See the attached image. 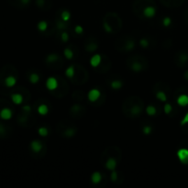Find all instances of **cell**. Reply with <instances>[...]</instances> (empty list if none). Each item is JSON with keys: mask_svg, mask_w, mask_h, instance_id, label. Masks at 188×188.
<instances>
[{"mask_svg": "<svg viewBox=\"0 0 188 188\" xmlns=\"http://www.w3.org/2000/svg\"><path fill=\"white\" fill-rule=\"evenodd\" d=\"M132 10L140 20H152L156 15L157 7L154 0H135L132 4Z\"/></svg>", "mask_w": 188, "mask_h": 188, "instance_id": "obj_1", "label": "cell"}, {"mask_svg": "<svg viewBox=\"0 0 188 188\" xmlns=\"http://www.w3.org/2000/svg\"><path fill=\"white\" fill-rule=\"evenodd\" d=\"M144 110V102L139 96H129L124 100L122 104V112L129 118H137L141 116Z\"/></svg>", "mask_w": 188, "mask_h": 188, "instance_id": "obj_2", "label": "cell"}, {"mask_svg": "<svg viewBox=\"0 0 188 188\" xmlns=\"http://www.w3.org/2000/svg\"><path fill=\"white\" fill-rule=\"evenodd\" d=\"M103 28L109 34L118 33L122 29V20L116 12H108L103 17Z\"/></svg>", "mask_w": 188, "mask_h": 188, "instance_id": "obj_3", "label": "cell"}, {"mask_svg": "<svg viewBox=\"0 0 188 188\" xmlns=\"http://www.w3.org/2000/svg\"><path fill=\"white\" fill-rule=\"evenodd\" d=\"M126 64L130 71L141 73L148 69L149 61L142 55H133L126 60Z\"/></svg>", "mask_w": 188, "mask_h": 188, "instance_id": "obj_4", "label": "cell"}, {"mask_svg": "<svg viewBox=\"0 0 188 188\" xmlns=\"http://www.w3.org/2000/svg\"><path fill=\"white\" fill-rule=\"evenodd\" d=\"M136 45H137L136 40L132 36L129 34L120 37L116 41V43H115V47L117 51L120 52H125V53L132 52L136 48Z\"/></svg>", "mask_w": 188, "mask_h": 188, "instance_id": "obj_5", "label": "cell"}, {"mask_svg": "<svg viewBox=\"0 0 188 188\" xmlns=\"http://www.w3.org/2000/svg\"><path fill=\"white\" fill-rule=\"evenodd\" d=\"M57 133L65 139H72L77 134L78 129L73 124H69L68 121H60L56 126Z\"/></svg>", "mask_w": 188, "mask_h": 188, "instance_id": "obj_6", "label": "cell"}, {"mask_svg": "<svg viewBox=\"0 0 188 188\" xmlns=\"http://www.w3.org/2000/svg\"><path fill=\"white\" fill-rule=\"evenodd\" d=\"M89 78L88 71L79 64H74V75L72 78L71 82L75 85H85Z\"/></svg>", "mask_w": 188, "mask_h": 188, "instance_id": "obj_7", "label": "cell"}, {"mask_svg": "<svg viewBox=\"0 0 188 188\" xmlns=\"http://www.w3.org/2000/svg\"><path fill=\"white\" fill-rule=\"evenodd\" d=\"M57 80H58L57 87L53 91H51V94L55 98L61 99V98H64L65 96H67L69 90H70V86H69L66 79L60 76V75L57 76Z\"/></svg>", "mask_w": 188, "mask_h": 188, "instance_id": "obj_8", "label": "cell"}, {"mask_svg": "<svg viewBox=\"0 0 188 188\" xmlns=\"http://www.w3.org/2000/svg\"><path fill=\"white\" fill-rule=\"evenodd\" d=\"M44 62L46 66L52 70H59L64 65V59L57 53L48 54L44 59Z\"/></svg>", "mask_w": 188, "mask_h": 188, "instance_id": "obj_9", "label": "cell"}, {"mask_svg": "<svg viewBox=\"0 0 188 188\" xmlns=\"http://www.w3.org/2000/svg\"><path fill=\"white\" fill-rule=\"evenodd\" d=\"M30 152L33 155H35L38 158H42L47 152V146L46 144L40 140H34L29 144Z\"/></svg>", "mask_w": 188, "mask_h": 188, "instance_id": "obj_10", "label": "cell"}, {"mask_svg": "<svg viewBox=\"0 0 188 188\" xmlns=\"http://www.w3.org/2000/svg\"><path fill=\"white\" fill-rule=\"evenodd\" d=\"M87 112V108L85 106L80 103H76L75 105L72 106L70 110H69V114L75 120H79V118H82L83 117L85 116Z\"/></svg>", "mask_w": 188, "mask_h": 188, "instance_id": "obj_11", "label": "cell"}, {"mask_svg": "<svg viewBox=\"0 0 188 188\" xmlns=\"http://www.w3.org/2000/svg\"><path fill=\"white\" fill-rule=\"evenodd\" d=\"M115 157L117 158L118 161H120L121 160V157H122V152L121 150L118 148L117 146H115V145H112V146H109L106 148L103 153H102V156H101V161L108 158V157Z\"/></svg>", "mask_w": 188, "mask_h": 188, "instance_id": "obj_12", "label": "cell"}, {"mask_svg": "<svg viewBox=\"0 0 188 188\" xmlns=\"http://www.w3.org/2000/svg\"><path fill=\"white\" fill-rule=\"evenodd\" d=\"M84 48L85 50V52L92 53L94 52H96L98 50L99 48V42L98 40L95 36H89L88 38L86 39V41H85V44H84Z\"/></svg>", "mask_w": 188, "mask_h": 188, "instance_id": "obj_13", "label": "cell"}, {"mask_svg": "<svg viewBox=\"0 0 188 188\" xmlns=\"http://www.w3.org/2000/svg\"><path fill=\"white\" fill-rule=\"evenodd\" d=\"M34 108L38 114H40L41 116H46L50 112L51 104L48 103L46 99H40L39 101L35 104Z\"/></svg>", "mask_w": 188, "mask_h": 188, "instance_id": "obj_14", "label": "cell"}, {"mask_svg": "<svg viewBox=\"0 0 188 188\" xmlns=\"http://www.w3.org/2000/svg\"><path fill=\"white\" fill-rule=\"evenodd\" d=\"M111 66H112L111 60L106 54H102L101 62H100L99 65L96 69V72L99 73H106L110 70Z\"/></svg>", "mask_w": 188, "mask_h": 188, "instance_id": "obj_15", "label": "cell"}, {"mask_svg": "<svg viewBox=\"0 0 188 188\" xmlns=\"http://www.w3.org/2000/svg\"><path fill=\"white\" fill-rule=\"evenodd\" d=\"M64 57L67 60H74L78 57L79 55V50L77 48V46H75L74 44H71L67 46L64 51Z\"/></svg>", "mask_w": 188, "mask_h": 188, "instance_id": "obj_16", "label": "cell"}, {"mask_svg": "<svg viewBox=\"0 0 188 188\" xmlns=\"http://www.w3.org/2000/svg\"><path fill=\"white\" fill-rule=\"evenodd\" d=\"M188 62V52L181 51L175 55V64L179 67H184Z\"/></svg>", "mask_w": 188, "mask_h": 188, "instance_id": "obj_17", "label": "cell"}, {"mask_svg": "<svg viewBox=\"0 0 188 188\" xmlns=\"http://www.w3.org/2000/svg\"><path fill=\"white\" fill-rule=\"evenodd\" d=\"M106 84H108L112 89L114 90H118L123 87L124 85V81L120 78V77H110L106 80Z\"/></svg>", "mask_w": 188, "mask_h": 188, "instance_id": "obj_18", "label": "cell"}, {"mask_svg": "<svg viewBox=\"0 0 188 188\" xmlns=\"http://www.w3.org/2000/svg\"><path fill=\"white\" fill-rule=\"evenodd\" d=\"M101 161H102V164L105 165V167L108 169V170L111 171V172L116 170L117 165L118 162H120V161H118L117 158L112 157V156H111V157H108V158L102 160Z\"/></svg>", "mask_w": 188, "mask_h": 188, "instance_id": "obj_19", "label": "cell"}, {"mask_svg": "<svg viewBox=\"0 0 188 188\" xmlns=\"http://www.w3.org/2000/svg\"><path fill=\"white\" fill-rule=\"evenodd\" d=\"M103 93H104V91H102L101 89L94 88V89L90 90L89 93L87 94V98H88L89 102L91 104H94L95 102H96L100 97H101V96L103 95Z\"/></svg>", "mask_w": 188, "mask_h": 188, "instance_id": "obj_20", "label": "cell"}, {"mask_svg": "<svg viewBox=\"0 0 188 188\" xmlns=\"http://www.w3.org/2000/svg\"><path fill=\"white\" fill-rule=\"evenodd\" d=\"M139 44H140V46L142 49L149 50L150 48L154 47L155 44H156V42H155V41L153 39H152V38H150V37H143V38H141V39L140 40Z\"/></svg>", "mask_w": 188, "mask_h": 188, "instance_id": "obj_21", "label": "cell"}, {"mask_svg": "<svg viewBox=\"0 0 188 188\" xmlns=\"http://www.w3.org/2000/svg\"><path fill=\"white\" fill-rule=\"evenodd\" d=\"M54 24H55V27L57 29V30H69V29H71V27H72L70 21L67 22V21H64L56 17H55Z\"/></svg>", "mask_w": 188, "mask_h": 188, "instance_id": "obj_22", "label": "cell"}, {"mask_svg": "<svg viewBox=\"0 0 188 188\" xmlns=\"http://www.w3.org/2000/svg\"><path fill=\"white\" fill-rule=\"evenodd\" d=\"M176 94H178V96L176 97V103L178 106H188V94H186L185 92H180L179 90L176 92Z\"/></svg>", "mask_w": 188, "mask_h": 188, "instance_id": "obj_23", "label": "cell"}, {"mask_svg": "<svg viewBox=\"0 0 188 188\" xmlns=\"http://www.w3.org/2000/svg\"><path fill=\"white\" fill-rule=\"evenodd\" d=\"M177 158L179 161L185 165H188V149L187 148H181L176 152Z\"/></svg>", "mask_w": 188, "mask_h": 188, "instance_id": "obj_24", "label": "cell"}, {"mask_svg": "<svg viewBox=\"0 0 188 188\" xmlns=\"http://www.w3.org/2000/svg\"><path fill=\"white\" fill-rule=\"evenodd\" d=\"M55 17H59V18H61V20H64V21L69 22L71 20V18H72V14H71V12L69 10H67L65 8H61V9H59L57 12H56Z\"/></svg>", "mask_w": 188, "mask_h": 188, "instance_id": "obj_25", "label": "cell"}, {"mask_svg": "<svg viewBox=\"0 0 188 188\" xmlns=\"http://www.w3.org/2000/svg\"><path fill=\"white\" fill-rule=\"evenodd\" d=\"M35 5L37 8H39L41 10H49L52 7V0H35Z\"/></svg>", "mask_w": 188, "mask_h": 188, "instance_id": "obj_26", "label": "cell"}, {"mask_svg": "<svg viewBox=\"0 0 188 188\" xmlns=\"http://www.w3.org/2000/svg\"><path fill=\"white\" fill-rule=\"evenodd\" d=\"M55 35L56 40H58L62 43L68 42L70 40V35L68 33V30H56Z\"/></svg>", "mask_w": 188, "mask_h": 188, "instance_id": "obj_27", "label": "cell"}, {"mask_svg": "<svg viewBox=\"0 0 188 188\" xmlns=\"http://www.w3.org/2000/svg\"><path fill=\"white\" fill-rule=\"evenodd\" d=\"M140 128H141L142 133L144 135H146V136L150 135L154 130L153 125L150 123V121H142V123L140 124Z\"/></svg>", "mask_w": 188, "mask_h": 188, "instance_id": "obj_28", "label": "cell"}, {"mask_svg": "<svg viewBox=\"0 0 188 188\" xmlns=\"http://www.w3.org/2000/svg\"><path fill=\"white\" fill-rule=\"evenodd\" d=\"M11 100H12V102H13L14 104L20 105L23 102L29 100V98L26 97L21 93H14V94H12V95H11Z\"/></svg>", "mask_w": 188, "mask_h": 188, "instance_id": "obj_29", "label": "cell"}, {"mask_svg": "<svg viewBox=\"0 0 188 188\" xmlns=\"http://www.w3.org/2000/svg\"><path fill=\"white\" fill-rule=\"evenodd\" d=\"M105 181L104 179V175L100 173V172H95L91 176V183L94 185H102V182Z\"/></svg>", "mask_w": 188, "mask_h": 188, "instance_id": "obj_30", "label": "cell"}, {"mask_svg": "<svg viewBox=\"0 0 188 188\" xmlns=\"http://www.w3.org/2000/svg\"><path fill=\"white\" fill-rule=\"evenodd\" d=\"M146 113L150 116V117H155V116H158L160 114V112H161V109L159 108V106H156V105H153V104H150L149 106H147V108H146Z\"/></svg>", "mask_w": 188, "mask_h": 188, "instance_id": "obj_31", "label": "cell"}, {"mask_svg": "<svg viewBox=\"0 0 188 188\" xmlns=\"http://www.w3.org/2000/svg\"><path fill=\"white\" fill-rule=\"evenodd\" d=\"M110 180L112 181V183L120 185L124 181V177H123V175L121 173H117L115 170V171H112L111 173H110Z\"/></svg>", "mask_w": 188, "mask_h": 188, "instance_id": "obj_32", "label": "cell"}, {"mask_svg": "<svg viewBox=\"0 0 188 188\" xmlns=\"http://www.w3.org/2000/svg\"><path fill=\"white\" fill-rule=\"evenodd\" d=\"M28 80L32 85L38 84L41 80V74L36 71H30L28 74Z\"/></svg>", "mask_w": 188, "mask_h": 188, "instance_id": "obj_33", "label": "cell"}, {"mask_svg": "<svg viewBox=\"0 0 188 188\" xmlns=\"http://www.w3.org/2000/svg\"><path fill=\"white\" fill-rule=\"evenodd\" d=\"M72 97L75 102H82L85 98V94L82 90H75L73 92Z\"/></svg>", "mask_w": 188, "mask_h": 188, "instance_id": "obj_34", "label": "cell"}, {"mask_svg": "<svg viewBox=\"0 0 188 188\" xmlns=\"http://www.w3.org/2000/svg\"><path fill=\"white\" fill-rule=\"evenodd\" d=\"M12 115H13V112L9 108H4L0 110V117L4 120H8L12 117Z\"/></svg>", "mask_w": 188, "mask_h": 188, "instance_id": "obj_35", "label": "cell"}, {"mask_svg": "<svg viewBox=\"0 0 188 188\" xmlns=\"http://www.w3.org/2000/svg\"><path fill=\"white\" fill-rule=\"evenodd\" d=\"M57 85H58L57 77H50L46 82V86H47V88L50 90V92L53 91L56 87H57Z\"/></svg>", "mask_w": 188, "mask_h": 188, "instance_id": "obj_36", "label": "cell"}, {"mask_svg": "<svg viewBox=\"0 0 188 188\" xmlns=\"http://www.w3.org/2000/svg\"><path fill=\"white\" fill-rule=\"evenodd\" d=\"M5 85L8 87H13L17 84V77L14 75H8L4 80Z\"/></svg>", "mask_w": 188, "mask_h": 188, "instance_id": "obj_37", "label": "cell"}, {"mask_svg": "<svg viewBox=\"0 0 188 188\" xmlns=\"http://www.w3.org/2000/svg\"><path fill=\"white\" fill-rule=\"evenodd\" d=\"M161 3L165 6V7L168 8H174V7H177L180 4L181 0H160Z\"/></svg>", "mask_w": 188, "mask_h": 188, "instance_id": "obj_38", "label": "cell"}, {"mask_svg": "<svg viewBox=\"0 0 188 188\" xmlns=\"http://www.w3.org/2000/svg\"><path fill=\"white\" fill-rule=\"evenodd\" d=\"M164 111L167 116H173L174 115V106L171 104V103H165L164 108Z\"/></svg>", "mask_w": 188, "mask_h": 188, "instance_id": "obj_39", "label": "cell"}, {"mask_svg": "<svg viewBox=\"0 0 188 188\" xmlns=\"http://www.w3.org/2000/svg\"><path fill=\"white\" fill-rule=\"evenodd\" d=\"M101 59H102V55H100V54H96L95 56H93L90 62H91V65L93 67H95L96 68L99 64H100V62H101Z\"/></svg>", "mask_w": 188, "mask_h": 188, "instance_id": "obj_40", "label": "cell"}, {"mask_svg": "<svg viewBox=\"0 0 188 188\" xmlns=\"http://www.w3.org/2000/svg\"><path fill=\"white\" fill-rule=\"evenodd\" d=\"M161 24L164 28H170L173 24V20L170 17H164L161 20Z\"/></svg>", "mask_w": 188, "mask_h": 188, "instance_id": "obj_41", "label": "cell"}, {"mask_svg": "<svg viewBox=\"0 0 188 188\" xmlns=\"http://www.w3.org/2000/svg\"><path fill=\"white\" fill-rule=\"evenodd\" d=\"M74 75V64L71 65L67 68V70L65 71V76L69 79V80H72V78L73 77Z\"/></svg>", "mask_w": 188, "mask_h": 188, "instance_id": "obj_42", "label": "cell"}, {"mask_svg": "<svg viewBox=\"0 0 188 188\" xmlns=\"http://www.w3.org/2000/svg\"><path fill=\"white\" fill-rule=\"evenodd\" d=\"M38 133H39V135L41 137H48L50 134V129L45 126L40 127L39 129H38Z\"/></svg>", "mask_w": 188, "mask_h": 188, "instance_id": "obj_43", "label": "cell"}, {"mask_svg": "<svg viewBox=\"0 0 188 188\" xmlns=\"http://www.w3.org/2000/svg\"><path fill=\"white\" fill-rule=\"evenodd\" d=\"M73 31L74 34L79 35V36L84 34V29H83V27H81V26H74L73 29Z\"/></svg>", "mask_w": 188, "mask_h": 188, "instance_id": "obj_44", "label": "cell"}, {"mask_svg": "<svg viewBox=\"0 0 188 188\" xmlns=\"http://www.w3.org/2000/svg\"><path fill=\"white\" fill-rule=\"evenodd\" d=\"M187 124H188V112L185 114V116L184 117L183 120H182V121H181V126L184 127V126H185V125H187Z\"/></svg>", "mask_w": 188, "mask_h": 188, "instance_id": "obj_45", "label": "cell"}, {"mask_svg": "<svg viewBox=\"0 0 188 188\" xmlns=\"http://www.w3.org/2000/svg\"><path fill=\"white\" fill-rule=\"evenodd\" d=\"M184 77H185V80H187V81H188V71H186V72L184 73Z\"/></svg>", "mask_w": 188, "mask_h": 188, "instance_id": "obj_46", "label": "cell"}]
</instances>
